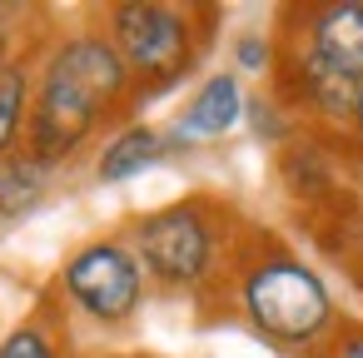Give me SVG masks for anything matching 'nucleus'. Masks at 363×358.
Here are the masks:
<instances>
[{"instance_id": "nucleus-4", "label": "nucleus", "mask_w": 363, "mask_h": 358, "mask_svg": "<svg viewBox=\"0 0 363 358\" xmlns=\"http://www.w3.org/2000/svg\"><path fill=\"white\" fill-rule=\"evenodd\" d=\"M105 35L125 55L135 75V95L169 90L199 55L194 16L184 6H164V0H120V6H110Z\"/></svg>"}, {"instance_id": "nucleus-13", "label": "nucleus", "mask_w": 363, "mask_h": 358, "mask_svg": "<svg viewBox=\"0 0 363 358\" xmlns=\"http://www.w3.org/2000/svg\"><path fill=\"white\" fill-rule=\"evenodd\" d=\"M313 358H363V318H343Z\"/></svg>"}, {"instance_id": "nucleus-1", "label": "nucleus", "mask_w": 363, "mask_h": 358, "mask_svg": "<svg viewBox=\"0 0 363 358\" xmlns=\"http://www.w3.org/2000/svg\"><path fill=\"white\" fill-rule=\"evenodd\" d=\"M135 100V75L115 40L105 30H75L65 35L35 80L30 125H26V155L45 169L80 155V145L125 105Z\"/></svg>"}, {"instance_id": "nucleus-11", "label": "nucleus", "mask_w": 363, "mask_h": 358, "mask_svg": "<svg viewBox=\"0 0 363 358\" xmlns=\"http://www.w3.org/2000/svg\"><path fill=\"white\" fill-rule=\"evenodd\" d=\"M0 358H65V353H60V338L40 318H26L0 338Z\"/></svg>"}, {"instance_id": "nucleus-14", "label": "nucleus", "mask_w": 363, "mask_h": 358, "mask_svg": "<svg viewBox=\"0 0 363 358\" xmlns=\"http://www.w3.org/2000/svg\"><path fill=\"white\" fill-rule=\"evenodd\" d=\"M244 115L254 120L259 140H284V115H279V100H264V95H254Z\"/></svg>"}, {"instance_id": "nucleus-8", "label": "nucleus", "mask_w": 363, "mask_h": 358, "mask_svg": "<svg viewBox=\"0 0 363 358\" xmlns=\"http://www.w3.org/2000/svg\"><path fill=\"white\" fill-rule=\"evenodd\" d=\"M174 150H179V145H174L164 130H155V125H125V130H115V135L105 140V150H100V160H95V174H100L105 184H125V179H135V174L164 164Z\"/></svg>"}, {"instance_id": "nucleus-7", "label": "nucleus", "mask_w": 363, "mask_h": 358, "mask_svg": "<svg viewBox=\"0 0 363 358\" xmlns=\"http://www.w3.org/2000/svg\"><path fill=\"white\" fill-rule=\"evenodd\" d=\"M244 110H249V95L239 90V75L219 70V75H209V80L194 90V100L179 110L169 140H174V145H194V140H209V135H229V130L244 120Z\"/></svg>"}, {"instance_id": "nucleus-2", "label": "nucleus", "mask_w": 363, "mask_h": 358, "mask_svg": "<svg viewBox=\"0 0 363 358\" xmlns=\"http://www.w3.org/2000/svg\"><path fill=\"white\" fill-rule=\"evenodd\" d=\"M239 318L274 348L289 353H318L328 333L343 323L328 284L313 264H303L294 249L259 239L254 249H239V264L229 274Z\"/></svg>"}, {"instance_id": "nucleus-12", "label": "nucleus", "mask_w": 363, "mask_h": 358, "mask_svg": "<svg viewBox=\"0 0 363 358\" xmlns=\"http://www.w3.org/2000/svg\"><path fill=\"white\" fill-rule=\"evenodd\" d=\"M274 40L269 35H259V30H244V35H234V60H239V70H269L274 65Z\"/></svg>"}, {"instance_id": "nucleus-5", "label": "nucleus", "mask_w": 363, "mask_h": 358, "mask_svg": "<svg viewBox=\"0 0 363 358\" xmlns=\"http://www.w3.org/2000/svg\"><path fill=\"white\" fill-rule=\"evenodd\" d=\"M60 289L75 313H85L100 328H120L140 313L150 279H145V264L130 249V239H90L65 259Z\"/></svg>"}, {"instance_id": "nucleus-3", "label": "nucleus", "mask_w": 363, "mask_h": 358, "mask_svg": "<svg viewBox=\"0 0 363 358\" xmlns=\"http://www.w3.org/2000/svg\"><path fill=\"white\" fill-rule=\"evenodd\" d=\"M239 214L214 194H184L174 204H160L135 219L130 249L145 264V279H155L164 293H204L224 274H234L239 249L234 244Z\"/></svg>"}, {"instance_id": "nucleus-9", "label": "nucleus", "mask_w": 363, "mask_h": 358, "mask_svg": "<svg viewBox=\"0 0 363 358\" xmlns=\"http://www.w3.org/2000/svg\"><path fill=\"white\" fill-rule=\"evenodd\" d=\"M30 100H35L30 70L16 65L11 55H0V160L21 155L26 125H30Z\"/></svg>"}, {"instance_id": "nucleus-6", "label": "nucleus", "mask_w": 363, "mask_h": 358, "mask_svg": "<svg viewBox=\"0 0 363 358\" xmlns=\"http://www.w3.org/2000/svg\"><path fill=\"white\" fill-rule=\"evenodd\" d=\"M318 65L323 75L343 85H363V0H328V6H308L298 21V35L284 45Z\"/></svg>"}, {"instance_id": "nucleus-10", "label": "nucleus", "mask_w": 363, "mask_h": 358, "mask_svg": "<svg viewBox=\"0 0 363 358\" xmlns=\"http://www.w3.org/2000/svg\"><path fill=\"white\" fill-rule=\"evenodd\" d=\"M50 169L40 164V160H30L26 150L21 155H11V160H0V219H21V214H30L40 199H45V179Z\"/></svg>"}]
</instances>
